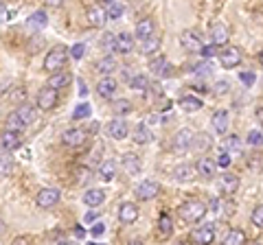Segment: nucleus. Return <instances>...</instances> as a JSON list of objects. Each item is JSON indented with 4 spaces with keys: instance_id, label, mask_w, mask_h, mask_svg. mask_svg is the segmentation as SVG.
Segmentation results:
<instances>
[{
    "instance_id": "7ed1b4c3",
    "label": "nucleus",
    "mask_w": 263,
    "mask_h": 245,
    "mask_svg": "<svg viewBox=\"0 0 263 245\" xmlns=\"http://www.w3.org/2000/svg\"><path fill=\"white\" fill-rule=\"evenodd\" d=\"M22 147V136L20 131H13V129H4L2 134H0V149L7 153L16 151V149Z\"/></svg>"
},
{
    "instance_id": "412c9836",
    "label": "nucleus",
    "mask_w": 263,
    "mask_h": 245,
    "mask_svg": "<svg viewBox=\"0 0 263 245\" xmlns=\"http://www.w3.org/2000/svg\"><path fill=\"white\" fill-rule=\"evenodd\" d=\"M121 167H123V171L128 173V175H138L140 169H143V164H140V158L136 153H125Z\"/></svg>"
},
{
    "instance_id": "052dcab7",
    "label": "nucleus",
    "mask_w": 263,
    "mask_h": 245,
    "mask_svg": "<svg viewBox=\"0 0 263 245\" xmlns=\"http://www.w3.org/2000/svg\"><path fill=\"white\" fill-rule=\"evenodd\" d=\"M75 237H77L79 241H81V239H86V230H83L81 225H77V228H75Z\"/></svg>"
},
{
    "instance_id": "79ce46f5",
    "label": "nucleus",
    "mask_w": 263,
    "mask_h": 245,
    "mask_svg": "<svg viewBox=\"0 0 263 245\" xmlns=\"http://www.w3.org/2000/svg\"><path fill=\"white\" fill-rule=\"evenodd\" d=\"M114 114L116 116H125V114H130L132 112V103L128 101V98H119V101H114Z\"/></svg>"
},
{
    "instance_id": "c756f323",
    "label": "nucleus",
    "mask_w": 263,
    "mask_h": 245,
    "mask_svg": "<svg viewBox=\"0 0 263 245\" xmlns=\"http://www.w3.org/2000/svg\"><path fill=\"white\" fill-rule=\"evenodd\" d=\"M202 98H197V97H193V94H184V97L180 98V107L184 112H189V114H193V112H200L202 110Z\"/></svg>"
},
{
    "instance_id": "2f4dec72",
    "label": "nucleus",
    "mask_w": 263,
    "mask_h": 245,
    "mask_svg": "<svg viewBox=\"0 0 263 245\" xmlns=\"http://www.w3.org/2000/svg\"><path fill=\"white\" fill-rule=\"evenodd\" d=\"M16 114L20 116V121L25 122V127H29V125H33V121H35V107L25 101V103H20V107L16 110Z\"/></svg>"
},
{
    "instance_id": "680f3d73",
    "label": "nucleus",
    "mask_w": 263,
    "mask_h": 245,
    "mask_svg": "<svg viewBox=\"0 0 263 245\" xmlns=\"http://www.w3.org/2000/svg\"><path fill=\"white\" fill-rule=\"evenodd\" d=\"M44 4H49V7L57 9V7H62V4H64V0H44Z\"/></svg>"
},
{
    "instance_id": "c9c22d12",
    "label": "nucleus",
    "mask_w": 263,
    "mask_h": 245,
    "mask_svg": "<svg viewBox=\"0 0 263 245\" xmlns=\"http://www.w3.org/2000/svg\"><path fill=\"white\" fill-rule=\"evenodd\" d=\"M13 169H16V164H13L11 155H0V180L11 175Z\"/></svg>"
},
{
    "instance_id": "7c9ffc66",
    "label": "nucleus",
    "mask_w": 263,
    "mask_h": 245,
    "mask_svg": "<svg viewBox=\"0 0 263 245\" xmlns=\"http://www.w3.org/2000/svg\"><path fill=\"white\" fill-rule=\"evenodd\" d=\"M46 24H49V16H46L44 11H35L33 16L26 18V26L33 31H42Z\"/></svg>"
},
{
    "instance_id": "a18cd8bd",
    "label": "nucleus",
    "mask_w": 263,
    "mask_h": 245,
    "mask_svg": "<svg viewBox=\"0 0 263 245\" xmlns=\"http://www.w3.org/2000/svg\"><path fill=\"white\" fill-rule=\"evenodd\" d=\"M246 143L250 145V147H261V129H250L248 131Z\"/></svg>"
},
{
    "instance_id": "423d86ee",
    "label": "nucleus",
    "mask_w": 263,
    "mask_h": 245,
    "mask_svg": "<svg viewBox=\"0 0 263 245\" xmlns=\"http://www.w3.org/2000/svg\"><path fill=\"white\" fill-rule=\"evenodd\" d=\"M59 199H62V193H59L57 188H42L35 197V204L40 206V208H53Z\"/></svg>"
},
{
    "instance_id": "c85d7f7f",
    "label": "nucleus",
    "mask_w": 263,
    "mask_h": 245,
    "mask_svg": "<svg viewBox=\"0 0 263 245\" xmlns=\"http://www.w3.org/2000/svg\"><path fill=\"white\" fill-rule=\"evenodd\" d=\"M235 206L233 201H226V199H219V197H215V199H210V210H213L215 215H224V217H230L235 213Z\"/></svg>"
},
{
    "instance_id": "4be33fe9",
    "label": "nucleus",
    "mask_w": 263,
    "mask_h": 245,
    "mask_svg": "<svg viewBox=\"0 0 263 245\" xmlns=\"http://www.w3.org/2000/svg\"><path fill=\"white\" fill-rule=\"evenodd\" d=\"M116 88H119V86H116L114 79H112V77H103L101 81L97 83V94L101 98H112L116 94Z\"/></svg>"
},
{
    "instance_id": "a211bd4d",
    "label": "nucleus",
    "mask_w": 263,
    "mask_h": 245,
    "mask_svg": "<svg viewBox=\"0 0 263 245\" xmlns=\"http://www.w3.org/2000/svg\"><path fill=\"white\" fill-rule=\"evenodd\" d=\"M119 219H121V223L132 225L136 219H138V206L132 204V201H125V204L119 208Z\"/></svg>"
},
{
    "instance_id": "aec40b11",
    "label": "nucleus",
    "mask_w": 263,
    "mask_h": 245,
    "mask_svg": "<svg viewBox=\"0 0 263 245\" xmlns=\"http://www.w3.org/2000/svg\"><path fill=\"white\" fill-rule=\"evenodd\" d=\"M134 33H136V40L143 42V40H147V37H152L154 33H156V24H154L152 18H143V20L136 24Z\"/></svg>"
},
{
    "instance_id": "e2e57ef3",
    "label": "nucleus",
    "mask_w": 263,
    "mask_h": 245,
    "mask_svg": "<svg viewBox=\"0 0 263 245\" xmlns=\"http://www.w3.org/2000/svg\"><path fill=\"white\" fill-rule=\"evenodd\" d=\"M95 219H97L95 213H88V215H86V221H95Z\"/></svg>"
},
{
    "instance_id": "5701e85b",
    "label": "nucleus",
    "mask_w": 263,
    "mask_h": 245,
    "mask_svg": "<svg viewBox=\"0 0 263 245\" xmlns=\"http://www.w3.org/2000/svg\"><path fill=\"white\" fill-rule=\"evenodd\" d=\"M134 50V35H130V33H119L116 35V49L114 53H121V55H128Z\"/></svg>"
},
{
    "instance_id": "69168bd1",
    "label": "nucleus",
    "mask_w": 263,
    "mask_h": 245,
    "mask_svg": "<svg viewBox=\"0 0 263 245\" xmlns=\"http://www.w3.org/2000/svg\"><path fill=\"white\" fill-rule=\"evenodd\" d=\"M103 2H107V4H110V2H114V0H103Z\"/></svg>"
},
{
    "instance_id": "0eeeda50",
    "label": "nucleus",
    "mask_w": 263,
    "mask_h": 245,
    "mask_svg": "<svg viewBox=\"0 0 263 245\" xmlns=\"http://www.w3.org/2000/svg\"><path fill=\"white\" fill-rule=\"evenodd\" d=\"M191 243H202V245H209L215 241V225L213 223H206V225H200L191 232Z\"/></svg>"
},
{
    "instance_id": "72a5a7b5",
    "label": "nucleus",
    "mask_w": 263,
    "mask_h": 245,
    "mask_svg": "<svg viewBox=\"0 0 263 245\" xmlns=\"http://www.w3.org/2000/svg\"><path fill=\"white\" fill-rule=\"evenodd\" d=\"M224 243L226 245H241L246 243V232L239 228H230L226 232V237H224Z\"/></svg>"
},
{
    "instance_id": "bb28decb",
    "label": "nucleus",
    "mask_w": 263,
    "mask_h": 245,
    "mask_svg": "<svg viewBox=\"0 0 263 245\" xmlns=\"http://www.w3.org/2000/svg\"><path fill=\"white\" fill-rule=\"evenodd\" d=\"M210 145H213V140H210L209 134H193V140H191V149H195L197 153H206L210 149Z\"/></svg>"
},
{
    "instance_id": "393cba45",
    "label": "nucleus",
    "mask_w": 263,
    "mask_h": 245,
    "mask_svg": "<svg viewBox=\"0 0 263 245\" xmlns=\"http://www.w3.org/2000/svg\"><path fill=\"white\" fill-rule=\"evenodd\" d=\"M70 74L66 73V70H57V73H53L49 77V81H46V86L49 88H55V90H62V88H66L70 83Z\"/></svg>"
},
{
    "instance_id": "f704fd0d",
    "label": "nucleus",
    "mask_w": 263,
    "mask_h": 245,
    "mask_svg": "<svg viewBox=\"0 0 263 245\" xmlns=\"http://www.w3.org/2000/svg\"><path fill=\"white\" fill-rule=\"evenodd\" d=\"M116 171H119V164H116L114 160H105V162L101 164V169H99L103 180H112V177L116 175Z\"/></svg>"
},
{
    "instance_id": "b1692460",
    "label": "nucleus",
    "mask_w": 263,
    "mask_h": 245,
    "mask_svg": "<svg viewBox=\"0 0 263 245\" xmlns=\"http://www.w3.org/2000/svg\"><path fill=\"white\" fill-rule=\"evenodd\" d=\"M116 68H119V64H116V59L112 57V55H105L103 59L97 61V73L103 74V77H110V74H114Z\"/></svg>"
},
{
    "instance_id": "58836bf2",
    "label": "nucleus",
    "mask_w": 263,
    "mask_h": 245,
    "mask_svg": "<svg viewBox=\"0 0 263 245\" xmlns=\"http://www.w3.org/2000/svg\"><path fill=\"white\" fill-rule=\"evenodd\" d=\"M90 114H92L90 103H79V105L75 107V112H73V119L75 121H83V119H88Z\"/></svg>"
},
{
    "instance_id": "864d4df0",
    "label": "nucleus",
    "mask_w": 263,
    "mask_h": 245,
    "mask_svg": "<svg viewBox=\"0 0 263 245\" xmlns=\"http://www.w3.org/2000/svg\"><path fill=\"white\" fill-rule=\"evenodd\" d=\"M215 53H217V46H215V44H210V46H204V44H202V49H200V55H202V57H213Z\"/></svg>"
},
{
    "instance_id": "f3484780",
    "label": "nucleus",
    "mask_w": 263,
    "mask_h": 245,
    "mask_svg": "<svg viewBox=\"0 0 263 245\" xmlns=\"http://www.w3.org/2000/svg\"><path fill=\"white\" fill-rule=\"evenodd\" d=\"M149 73L156 74V77H169L171 74V64L167 61V57H154L149 61Z\"/></svg>"
},
{
    "instance_id": "c03bdc74",
    "label": "nucleus",
    "mask_w": 263,
    "mask_h": 245,
    "mask_svg": "<svg viewBox=\"0 0 263 245\" xmlns=\"http://www.w3.org/2000/svg\"><path fill=\"white\" fill-rule=\"evenodd\" d=\"M123 11H125L123 4H119V2H110V9L105 11V16L110 18V20H119V18L123 16Z\"/></svg>"
},
{
    "instance_id": "e433bc0d",
    "label": "nucleus",
    "mask_w": 263,
    "mask_h": 245,
    "mask_svg": "<svg viewBox=\"0 0 263 245\" xmlns=\"http://www.w3.org/2000/svg\"><path fill=\"white\" fill-rule=\"evenodd\" d=\"M158 232L162 237H171L173 234V219L169 215H160V219H158Z\"/></svg>"
},
{
    "instance_id": "5fc2aeb1",
    "label": "nucleus",
    "mask_w": 263,
    "mask_h": 245,
    "mask_svg": "<svg viewBox=\"0 0 263 245\" xmlns=\"http://www.w3.org/2000/svg\"><path fill=\"white\" fill-rule=\"evenodd\" d=\"M90 234H92L95 239L103 237V234H105V223H101V221H99V223H95V225H92V230H90Z\"/></svg>"
},
{
    "instance_id": "2eb2a0df",
    "label": "nucleus",
    "mask_w": 263,
    "mask_h": 245,
    "mask_svg": "<svg viewBox=\"0 0 263 245\" xmlns=\"http://www.w3.org/2000/svg\"><path fill=\"white\" fill-rule=\"evenodd\" d=\"M195 177H197L195 164L184 162V164H178V167L173 169V180L176 182H193Z\"/></svg>"
},
{
    "instance_id": "4d7b16f0",
    "label": "nucleus",
    "mask_w": 263,
    "mask_h": 245,
    "mask_svg": "<svg viewBox=\"0 0 263 245\" xmlns=\"http://www.w3.org/2000/svg\"><path fill=\"white\" fill-rule=\"evenodd\" d=\"M11 97H13V98H16V101H18V103H25V90H22V88H18V90H16V92H13V94H11Z\"/></svg>"
},
{
    "instance_id": "09e8293b",
    "label": "nucleus",
    "mask_w": 263,
    "mask_h": 245,
    "mask_svg": "<svg viewBox=\"0 0 263 245\" xmlns=\"http://www.w3.org/2000/svg\"><path fill=\"white\" fill-rule=\"evenodd\" d=\"M226 149H233V151H239V149H241V140H239V136H228Z\"/></svg>"
},
{
    "instance_id": "f257e3e1",
    "label": "nucleus",
    "mask_w": 263,
    "mask_h": 245,
    "mask_svg": "<svg viewBox=\"0 0 263 245\" xmlns=\"http://www.w3.org/2000/svg\"><path fill=\"white\" fill-rule=\"evenodd\" d=\"M206 210H209V206H206L204 201L189 199V201H184V204L180 206V217L186 221V223H200V221L204 219Z\"/></svg>"
},
{
    "instance_id": "8fccbe9b",
    "label": "nucleus",
    "mask_w": 263,
    "mask_h": 245,
    "mask_svg": "<svg viewBox=\"0 0 263 245\" xmlns=\"http://www.w3.org/2000/svg\"><path fill=\"white\" fill-rule=\"evenodd\" d=\"M68 55H73L75 59H81L83 55H86V44H75L73 49H70V53Z\"/></svg>"
},
{
    "instance_id": "49530a36",
    "label": "nucleus",
    "mask_w": 263,
    "mask_h": 245,
    "mask_svg": "<svg viewBox=\"0 0 263 245\" xmlns=\"http://www.w3.org/2000/svg\"><path fill=\"white\" fill-rule=\"evenodd\" d=\"M230 153H228V149H224V151H219V155H217V160H215V164L217 167H222V169H226V167H230Z\"/></svg>"
},
{
    "instance_id": "603ef678",
    "label": "nucleus",
    "mask_w": 263,
    "mask_h": 245,
    "mask_svg": "<svg viewBox=\"0 0 263 245\" xmlns=\"http://www.w3.org/2000/svg\"><path fill=\"white\" fill-rule=\"evenodd\" d=\"M49 239H51V241H53V243H66V232H64V230H53V232H49Z\"/></svg>"
},
{
    "instance_id": "dca6fc26",
    "label": "nucleus",
    "mask_w": 263,
    "mask_h": 245,
    "mask_svg": "<svg viewBox=\"0 0 263 245\" xmlns=\"http://www.w3.org/2000/svg\"><path fill=\"white\" fill-rule=\"evenodd\" d=\"M241 50L239 49H226L219 53V64L224 66V68H237L239 64H241Z\"/></svg>"
},
{
    "instance_id": "f03ea898",
    "label": "nucleus",
    "mask_w": 263,
    "mask_h": 245,
    "mask_svg": "<svg viewBox=\"0 0 263 245\" xmlns=\"http://www.w3.org/2000/svg\"><path fill=\"white\" fill-rule=\"evenodd\" d=\"M68 49L66 46H55L53 50H49V55L44 57V70L49 73H57V70H64L66 64H68Z\"/></svg>"
},
{
    "instance_id": "4468645a",
    "label": "nucleus",
    "mask_w": 263,
    "mask_h": 245,
    "mask_svg": "<svg viewBox=\"0 0 263 245\" xmlns=\"http://www.w3.org/2000/svg\"><path fill=\"white\" fill-rule=\"evenodd\" d=\"M195 173L202 175L204 180H213L215 173H217V164H215V160H210V158H200L197 164H195Z\"/></svg>"
},
{
    "instance_id": "1a4fd4ad",
    "label": "nucleus",
    "mask_w": 263,
    "mask_h": 245,
    "mask_svg": "<svg viewBox=\"0 0 263 245\" xmlns=\"http://www.w3.org/2000/svg\"><path fill=\"white\" fill-rule=\"evenodd\" d=\"M209 33H210V40H213L215 46H226L228 40H230L228 26L224 24V22H219V20H215L213 24H210V31Z\"/></svg>"
},
{
    "instance_id": "9d476101",
    "label": "nucleus",
    "mask_w": 263,
    "mask_h": 245,
    "mask_svg": "<svg viewBox=\"0 0 263 245\" xmlns=\"http://www.w3.org/2000/svg\"><path fill=\"white\" fill-rule=\"evenodd\" d=\"M191 140H193V131H191L189 127H184V129L176 131V136H173V143H171L173 151L184 153L186 149H191Z\"/></svg>"
},
{
    "instance_id": "bf43d9fd",
    "label": "nucleus",
    "mask_w": 263,
    "mask_h": 245,
    "mask_svg": "<svg viewBox=\"0 0 263 245\" xmlns=\"http://www.w3.org/2000/svg\"><path fill=\"white\" fill-rule=\"evenodd\" d=\"M215 92H217V94L228 92V81H219V83H217V88H215Z\"/></svg>"
},
{
    "instance_id": "ddd939ff",
    "label": "nucleus",
    "mask_w": 263,
    "mask_h": 245,
    "mask_svg": "<svg viewBox=\"0 0 263 245\" xmlns=\"http://www.w3.org/2000/svg\"><path fill=\"white\" fill-rule=\"evenodd\" d=\"M180 44L186 53H200L202 49V37L195 31H182L180 33Z\"/></svg>"
},
{
    "instance_id": "de8ad7c7",
    "label": "nucleus",
    "mask_w": 263,
    "mask_h": 245,
    "mask_svg": "<svg viewBox=\"0 0 263 245\" xmlns=\"http://www.w3.org/2000/svg\"><path fill=\"white\" fill-rule=\"evenodd\" d=\"M252 223L257 225V228H261L263 225V206H255V210H252Z\"/></svg>"
},
{
    "instance_id": "20e7f679",
    "label": "nucleus",
    "mask_w": 263,
    "mask_h": 245,
    "mask_svg": "<svg viewBox=\"0 0 263 245\" xmlns=\"http://www.w3.org/2000/svg\"><path fill=\"white\" fill-rule=\"evenodd\" d=\"M158 193H160V184L154 182V180H145V182H140L138 186H136L134 195H136V199L138 201H149V199H154Z\"/></svg>"
},
{
    "instance_id": "6e6552de",
    "label": "nucleus",
    "mask_w": 263,
    "mask_h": 245,
    "mask_svg": "<svg viewBox=\"0 0 263 245\" xmlns=\"http://www.w3.org/2000/svg\"><path fill=\"white\" fill-rule=\"evenodd\" d=\"M86 129H81V127H70V129H66L62 134V143L66 147H81L83 143H86Z\"/></svg>"
},
{
    "instance_id": "a19ab883",
    "label": "nucleus",
    "mask_w": 263,
    "mask_h": 245,
    "mask_svg": "<svg viewBox=\"0 0 263 245\" xmlns=\"http://www.w3.org/2000/svg\"><path fill=\"white\" fill-rule=\"evenodd\" d=\"M101 49L105 50L107 55L114 53V49H116V35H114V33H105V35H103V40H101Z\"/></svg>"
},
{
    "instance_id": "13d9d810",
    "label": "nucleus",
    "mask_w": 263,
    "mask_h": 245,
    "mask_svg": "<svg viewBox=\"0 0 263 245\" xmlns=\"http://www.w3.org/2000/svg\"><path fill=\"white\" fill-rule=\"evenodd\" d=\"M7 18H11V16H9L7 7H4V4H2V2H0V24H2V22H4V20H7Z\"/></svg>"
},
{
    "instance_id": "ea45409f",
    "label": "nucleus",
    "mask_w": 263,
    "mask_h": 245,
    "mask_svg": "<svg viewBox=\"0 0 263 245\" xmlns=\"http://www.w3.org/2000/svg\"><path fill=\"white\" fill-rule=\"evenodd\" d=\"M130 88H134V90H149V79L145 74H134L130 79Z\"/></svg>"
},
{
    "instance_id": "37998d69",
    "label": "nucleus",
    "mask_w": 263,
    "mask_h": 245,
    "mask_svg": "<svg viewBox=\"0 0 263 245\" xmlns=\"http://www.w3.org/2000/svg\"><path fill=\"white\" fill-rule=\"evenodd\" d=\"M4 122H7V129H13V131H22V129H25V122L20 121V116H18L16 112H11Z\"/></svg>"
},
{
    "instance_id": "3c124183",
    "label": "nucleus",
    "mask_w": 263,
    "mask_h": 245,
    "mask_svg": "<svg viewBox=\"0 0 263 245\" xmlns=\"http://www.w3.org/2000/svg\"><path fill=\"white\" fill-rule=\"evenodd\" d=\"M239 79H241L243 86H255L257 74H255V73H241V74H239Z\"/></svg>"
},
{
    "instance_id": "0e129e2a",
    "label": "nucleus",
    "mask_w": 263,
    "mask_h": 245,
    "mask_svg": "<svg viewBox=\"0 0 263 245\" xmlns=\"http://www.w3.org/2000/svg\"><path fill=\"white\" fill-rule=\"evenodd\" d=\"M4 230H7V228H4V221L0 219V237H2V234H4Z\"/></svg>"
},
{
    "instance_id": "6ab92c4d",
    "label": "nucleus",
    "mask_w": 263,
    "mask_h": 245,
    "mask_svg": "<svg viewBox=\"0 0 263 245\" xmlns=\"http://www.w3.org/2000/svg\"><path fill=\"white\" fill-rule=\"evenodd\" d=\"M210 122H213V129L217 131L219 136H224L228 131V125H230V114L226 110H217L213 114V119H210Z\"/></svg>"
},
{
    "instance_id": "4c0bfd02",
    "label": "nucleus",
    "mask_w": 263,
    "mask_h": 245,
    "mask_svg": "<svg viewBox=\"0 0 263 245\" xmlns=\"http://www.w3.org/2000/svg\"><path fill=\"white\" fill-rule=\"evenodd\" d=\"M158 49H160V37H158V33H154L152 37H147V40H143V53H145V55H152V53H156Z\"/></svg>"
},
{
    "instance_id": "f8f14e48",
    "label": "nucleus",
    "mask_w": 263,
    "mask_h": 245,
    "mask_svg": "<svg viewBox=\"0 0 263 245\" xmlns=\"http://www.w3.org/2000/svg\"><path fill=\"white\" fill-rule=\"evenodd\" d=\"M128 134H130V125L125 119L116 116L114 121H110V125H107V136H110V138L123 140V138H128Z\"/></svg>"
},
{
    "instance_id": "39448f33",
    "label": "nucleus",
    "mask_w": 263,
    "mask_h": 245,
    "mask_svg": "<svg viewBox=\"0 0 263 245\" xmlns=\"http://www.w3.org/2000/svg\"><path fill=\"white\" fill-rule=\"evenodd\" d=\"M57 90L55 88H42L40 92H37V98H35V103H37V107L40 110H44V112H49V110H53L55 105H57Z\"/></svg>"
},
{
    "instance_id": "473e14b6",
    "label": "nucleus",
    "mask_w": 263,
    "mask_h": 245,
    "mask_svg": "<svg viewBox=\"0 0 263 245\" xmlns=\"http://www.w3.org/2000/svg\"><path fill=\"white\" fill-rule=\"evenodd\" d=\"M132 138H134V143L136 145H147V143H152V129H149L145 122H140L138 127L134 129V134H132Z\"/></svg>"
},
{
    "instance_id": "cd10ccee",
    "label": "nucleus",
    "mask_w": 263,
    "mask_h": 245,
    "mask_svg": "<svg viewBox=\"0 0 263 245\" xmlns=\"http://www.w3.org/2000/svg\"><path fill=\"white\" fill-rule=\"evenodd\" d=\"M86 18H88V22H90L92 26H103V24H105V20H107L105 11H103L101 7H97V4H92V7H88Z\"/></svg>"
},
{
    "instance_id": "6e6d98bb",
    "label": "nucleus",
    "mask_w": 263,
    "mask_h": 245,
    "mask_svg": "<svg viewBox=\"0 0 263 245\" xmlns=\"http://www.w3.org/2000/svg\"><path fill=\"white\" fill-rule=\"evenodd\" d=\"M193 73L200 74V77H202V74H210V64H209V61H204V64H197Z\"/></svg>"
},
{
    "instance_id": "9b49d317",
    "label": "nucleus",
    "mask_w": 263,
    "mask_h": 245,
    "mask_svg": "<svg viewBox=\"0 0 263 245\" xmlns=\"http://www.w3.org/2000/svg\"><path fill=\"white\" fill-rule=\"evenodd\" d=\"M219 193L226 197H233L235 193L239 191V186H241V182H239L237 175H233V173H224L222 177H219Z\"/></svg>"
},
{
    "instance_id": "a878e982",
    "label": "nucleus",
    "mask_w": 263,
    "mask_h": 245,
    "mask_svg": "<svg viewBox=\"0 0 263 245\" xmlns=\"http://www.w3.org/2000/svg\"><path fill=\"white\" fill-rule=\"evenodd\" d=\"M103 201H105V193H103L101 188H90V191H86V195H83V204L90 206V208H99Z\"/></svg>"
}]
</instances>
